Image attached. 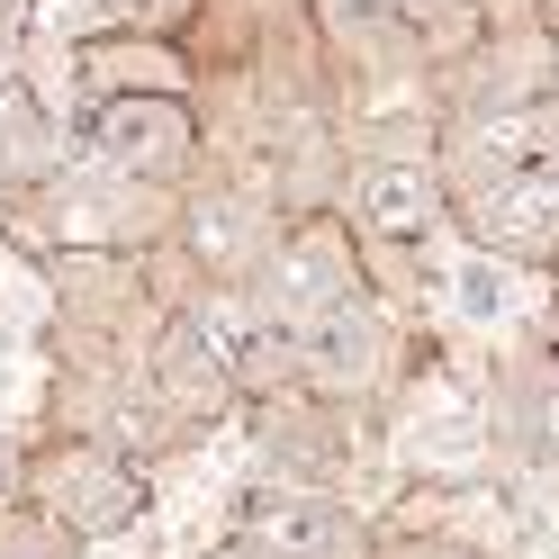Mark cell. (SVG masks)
I'll return each instance as SVG.
<instances>
[{"mask_svg":"<svg viewBox=\"0 0 559 559\" xmlns=\"http://www.w3.org/2000/svg\"><path fill=\"white\" fill-rule=\"evenodd\" d=\"M361 226H334V217H298V226H280L271 243V262L253 271V289L280 325H289L298 343L307 334H325L343 325L353 307H370V271H361Z\"/></svg>","mask_w":559,"mask_h":559,"instance_id":"cell-1","label":"cell"},{"mask_svg":"<svg viewBox=\"0 0 559 559\" xmlns=\"http://www.w3.org/2000/svg\"><path fill=\"white\" fill-rule=\"evenodd\" d=\"M27 497H37V514H55L73 542H118V533L145 523V469H135L127 451L91 442V433H63V442L37 451Z\"/></svg>","mask_w":559,"mask_h":559,"instance_id":"cell-2","label":"cell"},{"mask_svg":"<svg viewBox=\"0 0 559 559\" xmlns=\"http://www.w3.org/2000/svg\"><path fill=\"white\" fill-rule=\"evenodd\" d=\"M82 154L99 171L171 190L199 163V118L181 109V91H99L91 118H82Z\"/></svg>","mask_w":559,"mask_h":559,"instance_id":"cell-3","label":"cell"},{"mask_svg":"<svg viewBox=\"0 0 559 559\" xmlns=\"http://www.w3.org/2000/svg\"><path fill=\"white\" fill-rule=\"evenodd\" d=\"M46 226H19L27 243H37V253H135V243H154L163 226V190L154 181H127V171H91V181H46L37 199Z\"/></svg>","mask_w":559,"mask_h":559,"instance_id":"cell-4","label":"cell"},{"mask_svg":"<svg viewBox=\"0 0 559 559\" xmlns=\"http://www.w3.org/2000/svg\"><path fill=\"white\" fill-rule=\"evenodd\" d=\"M235 542L262 559H361L370 523L334 497V487L280 478V487H243L235 497Z\"/></svg>","mask_w":559,"mask_h":559,"instance_id":"cell-5","label":"cell"},{"mask_svg":"<svg viewBox=\"0 0 559 559\" xmlns=\"http://www.w3.org/2000/svg\"><path fill=\"white\" fill-rule=\"evenodd\" d=\"M451 207L469 217V243H497L514 262H559V163L469 181V190H451Z\"/></svg>","mask_w":559,"mask_h":559,"instance_id":"cell-6","label":"cell"},{"mask_svg":"<svg viewBox=\"0 0 559 559\" xmlns=\"http://www.w3.org/2000/svg\"><path fill=\"white\" fill-rule=\"evenodd\" d=\"M523 163H559V99H542V91L487 99L478 118L451 127V163H442V181H451V190H469V181H497V171H523Z\"/></svg>","mask_w":559,"mask_h":559,"instance_id":"cell-7","label":"cell"},{"mask_svg":"<svg viewBox=\"0 0 559 559\" xmlns=\"http://www.w3.org/2000/svg\"><path fill=\"white\" fill-rule=\"evenodd\" d=\"M145 397H154V415H163V425H190V433H207L217 415H235L243 379H235V361L217 353V343L199 334V317H171V325L154 334Z\"/></svg>","mask_w":559,"mask_h":559,"instance_id":"cell-8","label":"cell"},{"mask_svg":"<svg viewBox=\"0 0 559 559\" xmlns=\"http://www.w3.org/2000/svg\"><path fill=\"white\" fill-rule=\"evenodd\" d=\"M451 217V181L442 154H370L353 181V226L361 243H425Z\"/></svg>","mask_w":559,"mask_h":559,"instance_id":"cell-9","label":"cell"},{"mask_svg":"<svg viewBox=\"0 0 559 559\" xmlns=\"http://www.w3.org/2000/svg\"><path fill=\"white\" fill-rule=\"evenodd\" d=\"M181 235H190V253H199V271L207 280H253L262 262H271V217L253 199H190V217H181Z\"/></svg>","mask_w":559,"mask_h":559,"instance_id":"cell-10","label":"cell"},{"mask_svg":"<svg viewBox=\"0 0 559 559\" xmlns=\"http://www.w3.org/2000/svg\"><path fill=\"white\" fill-rule=\"evenodd\" d=\"M73 63L99 91H190L181 37H145V27H99V37L73 46Z\"/></svg>","mask_w":559,"mask_h":559,"instance_id":"cell-11","label":"cell"},{"mask_svg":"<svg viewBox=\"0 0 559 559\" xmlns=\"http://www.w3.org/2000/svg\"><path fill=\"white\" fill-rule=\"evenodd\" d=\"M523 289H533V262L497 253V243H469V253L442 271V298H451V317H461V325H506V317H523Z\"/></svg>","mask_w":559,"mask_h":559,"instance_id":"cell-12","label":"cell"},{"mask_svg":"<svg viewBox=\"0 0 559 559\" xmlns=\"http://www.w3.org/2000/svg\"><path fill=\"white\" fill-rule=\"evenodd\" d=\"M0 181H55V118L19 73H0Z\"/></svg>","mask_w":559,"mask_h":559,"instance_id":"cell-13","label":"cell"},{"mask_svg":"<svg viewBox=\"0 0 559 559\" xmlns=\"http://www.w3.org/2000/svg\"><path fill=\"white\" fill-rule=\"evenodd\" d=\"M389 19L406 27L415 46H425L433 63H451L461 46H478V27H487V0H389Z\"/></svg>","mask_w":559,"mask_h":559,"instance_id":"cell-14","label":"cell"},{"mask_svg":"<svg viewBox=\"0 0 559 559\" xmlns=\"http://www.w3.org/2000/svg\"><path fill=\"white\" fill-rule=\"evenodd\" d=\"M199 0H99V27H145V37H181Z\"/></svg>","mask_w":559,"mask_h":559,"instance_id":"cell-15","label":"cell"},{"mask_svg":"<svg viewBox=\"0 0 559 559\" xmlns=\"http://www.w3.org/2000/svg\"><path fill=\"white\" fill-rule=\"evenodd\" d=\"M379 559H478V550L451 533H397V542H379Z\"/></svg>","mask_w":559,"mask_h":559,"instance_id":"cell-16","label":"cell"},{"mask_svg":"<svg viewBox=\"0 0 559 559\" xmlns=\"http://www.w3.org/2000/svg\"><path fill=\"white\" fill-rule=\"evenodd\" d=\"M27 469H37V461H27V451H19L10 433H0V523H10V514L27 506Z\"/></svg>","mask_w":559,"mask_h":559,"instance_id":"cell-17","label":"cell"},{"mask_svg":"<svg viewBox=\"0 0 559 559\" xmlns=\"http://www.w3.org/2000/svg\"><path fill=\"white\" fill-rule=\"evenodd\" d=\"M27 10H37V0H0V55L19 46V27H27Z\"/></svg>","mask_w":559,"mask_h":559,"instance_id":"cell-18","label":"cell"},{"mask_svg":"<svg viewBox=\"0 0 559 559\" xmlns=\"http://www.w3.org/2000/svg\"><path fill=\"white\" fill-rule=\"evenodd\" d=\"M542 343H550V361H559V298H550V317H542Z\"/></svg>","mask_w":559,"mask_h":559,"instance_id":"cell-19","label":"cell"},{"mask_svg":"<svg viewBox=\"0 0 559 559\" xmlns=\"http://www.w3.org/2000/svg\"><path fill=\"white\" fill-rule=\"evenodd\" d=\"M217 559H262V550H243V542H235V550H217Z\"/></svg>","mask_w":559,"mask_h":559,"instance_id":"cell-20","label":"cell"},{"mask_svg":"<svg viewBox=\"0 0 559 559\" xmlns=\"http://www.w3.org/2000/svg\"><path fill=\"white\" fill-rule=\"evenodd\" d=\"M550 10H559V0H550Z\"/></svg>","mask_w":559,"mask_h":559,"instance_id":"cell-21","label":"cell"}]
</instances>
